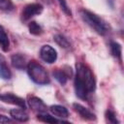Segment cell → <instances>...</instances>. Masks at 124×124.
<instances>
[{"instance_id": "cell-1", "label": "cell", "mask_w": 124, "mask_h": 124, "mask_svg": "<svg viewBox=\"0 0 124 124\" xmlns=\"http://www.w3.org/2000/svg\"><path fill=\"white\" fill-rule=\"evenodd\" d=\"M77 73L75 78L76 95L82 100H86L88 95L95 91L96 80L91 70L82 63H77Z\"/></svg>"}, {"instance_id": "cell-2", "label": "cell", "mask_w": 124, "mask_h": 124, "mask_svg": "<svg viewBox=\"0 0 124 124\" xmlns=\"http://www.w3.org/2000/svg\"><path fill=\"white\" fill-rule=\"evenodd\" d=\"M79 15H80L82 20L99 35H106L109 31L108 23L105 19H103L102 17L97 16L96 14H94L88 10L81 9L79 11Z\"/></svg>"}, {"instance_id": "cell-3", "label": "cell", "mask_w": 124, "mask_h": 124, "mask_svg": "<svg viewBox=\"0 0 124 124\" xmlns=\"http://www.w3.org/2000/svg\"><path fill=\"white\" fill-rule=\"evenodd\" d=\"M26 69H27L28 76L35 83L40 85H45L49 83L50 79H49L48 74L46 73V69L38 62L34 60L28 62Z\"/></svg>"}, {"instance_id": "cell-4", "label": "cell", "mask_w": 124, "mask_h": 124, "mask_svg": "<svg viewBox=\"0 0 124 124\" xmlns=\"http://www.w3.org/2000/svg\"><path fill=\"white\" fill-rule=\"evenodd\" d=\"M43 9H44L43 6L39 3H31V4L26 5L21 11V15H20L21 21L25 22L29 20L31 17H33L34 16L40 15L43 12Z\"/></svg>"}, {"instance_id": "cell-5", "label": "cell", "mask_w": 124, "mask_h": 124, "mask_svg": "<svg viewBox=\"0 0 124 124\" xmlns=\"http://www.w3.org/2000/svg\"><path fill=\"white\" fill-rule=\"evenodd\" d=\"M40 56H41L42 60H44L45 62H46L48 64H51V63H54L56 61L57 52L51 46L45 45L40 49Z\"/></svg>"}, {"instance_id": "cell-6", "label": "cell", "mask_w": 124, "mask_h": 124, "mask_svg": "<svg viewBox=\"0 0 124 124\" xmlns=\"http://www.w3.org/2000/svg\"><path fill=\"white\" fill-rule=\"evenodd\" d=\"M0 100L3 101L4 103L16 105V106L19 107L20 108H23V109L26 108L25 101L21 97L16 96L13 93H0Z\"/></svg>"}, {"instance_id": "cell-7", "label": "cell", "mask_w": 124, "mask_h": 124, "mask_svg": "<svg viewBox=\"0 0 124 124\" xmlns=\"http://www.w3.org/2000/svg\"><path fill=\"white\" fill-rule=\"evenodd\" d=\"M28 105L29 107L34 110L37 111L39 113H43V112H46V104L43 102V100H41L40 98L36 97V96H31L28 98Z\"/></svg>"}, {"instance_id": "cell-8", "label": "cell", "mask_w": 124, "mask_h": 124, "mask_svg": "<svg viewBox=\"0 0 124 124\" xmlns=\"http://www.w3.org/2000/svg\"><path fill=\"white\" fill-rule=\"evenodd\" d=\"M73 108L83 119H86V120H95L96 119V115L91 110H89L87 108L83 107L82 105L75 103L73 105Z\"/></svg>"}, {"instance_id": "cell-9", "label": "cell", "mask_w": 124, "mask_h": 124, "mask_svg": "<svg viewBox=\"0 0 124 124\" xmlns=\"http://www.w3.org/2000/svg\"><path fill=\"white\" fill-rule=\"evenodd\" d=\"M11 62L14 68L17 69V70H23L27 67V61L24 55L20 54V53H15L12 55L11 57Z\"/></svg>"}, {"instance_id": "cell-10", "label": "cell", "mask_w": 124, "mask_h": 124, "mask_svg": "<svg viewBox=\"0 0 124 124\" xmlns=\"http://www.w3.org/2000/svg\"><path fill=\"white\" fill-rule=\"evenodd\" d=\"M0 78L3 79H10L12 78V72L7 64L5 57L0 53Z\"/></svg>"}, {"instance_id": "cell-11", "label": "cell", "mask_w": 124, "mask_h": 124, "mask_svg": "<svg viewBox=\"0 0 124 124\" xmlns=\"http://www.w3.org/2000/svg\"><path fill=\"white\" fill-rule=\"evenodd\" d=\"M10 115H11V117L13 119H15L16 121H19V122H26L29 119L28 113L23 108L22 109L13 108V109L10 110Z\"/></svg>"}, {"instance_id": "cell-12", "label": "cell", "mask_w": 124, "mask_h": 124, "mask_svg": "<svg viewBox=\"0 0 124 124\" xmlns=\"http://www.w3.org/2000/svg\"><path fill=\"white\" fill-rule=\"evenodd\" d=\"M49 110L54 116H56L58 118H66L69 115L68 109L65 107L60 106V105H52V106H50Z\"/></svg>"}, {"instance_id": "cell-13", "label": "cell", "mask_w": 124, "mask_h": 124, "mask_svg": "<svg viewBox=\"0 0 124 124\" xmlns=\"http://www.w3.org/2000/svg\"><path fill=\"white\" fill-rule=\"evenodd\" d=\"M72 72H66L65 70H62V69H57L55 71H53L52 75L54 77V78L61 84V85H65L68 78H69V76H71Z\"/></svg>"}, {"instance_id": "cell-14", "label": "cell", "mask_w": 124, "mask_h": 124, "mask_svg": "<svg viewBox=\"0 0 124 124\" xmlns=\"http://www.w3.org/2000/svg\"><path fill=\"white\" fill-rule=\"evenodd\" d=\"M0 46L4 51H8L9 46H10L9 37H8L6 31L4 30L3 26H1V25H0Z\"/></svg>"}, {"instance_id": "cell-15", "label": "cell", "mask_w": 124, "mask_h": 124, "mask_svg": "<svg viewBox=\"0 0 124 124\" xmlns=\"http://www.w3.org/2000/svg\"><path fill=\"white\" fill-rule=\"evenodd\" d=\"M53 40H54V42H55L60 47H63V48H66V49L71 48V44H70V42H69L68 39H67L66 37H64L63 35H61V34H56V35L53 37Z\"/></svg>"}, {"instance_id": "cell-16", "label": "cell", "mask_w": 124, "mask_h": 124, "mask_svg": "<svg viewBox=\"0 0 124 124\" xmlns=\"http://www.w3.org/2000/svg\"><path fill=\"white\" fill-rule=\"evenodd\" d=\"M109 48H110V53L112 54L113 57L121 60V45L117 42H114V41H111L109 43Z\"/></svg>"}, {"instance_id": "cell-17", "label": "cell", "mask_w": 124, "mask_h": 124, "mask_svg": "<svg viewBox=\"0 0 124 124\" xmlns=\"http://www.w3.org/2000/svg\"><path fill=\"white\" fill-rule=\"evenodd\" d=\"M37 119L42 121V122H46V123H59V122H65L63 120H58L57 118H55L54 116H51L46 112L43 113H39L37 115Z\"/></svg>"}, {"instance_id": "cell-18", "label": "cell", "mask_w": 124, "mask_h": 124, "mask_svg": "<svg viewBox=\"0 0 124 124\" xmlns=\"http://www.w3.org/2000/svg\"><path fill=\"white\" fill-rule=\"evenodd\" d=\"M28 29H29V32L32 34V35H35V36H38V35H41L43 33V28L42 26L37 23L36 21H31L29 22L28 24Z\"/></svg>"}, {"instance_id": "cell-19", "label": "cell", "mask_w": 124, "mask_h": 124, "mask_svg": "<svg viewBox=\"0 0 124 124\" xmlns=\"http://www.w3.org/2000/svg\"><path fill=\"white\" fill-rule=\"evenodd\" d=\"M15 9L12 0H0V10L3 12H11Z\"/></svg>"}, {"instance_id": "cell-20", "label": "cell", "mask_w": 124, "mask_h": 124, "mask_svg": "<svg viewBox=\"0 0 124 124\" xmlns=\"http://www.w3.org/2000/svg\"><path fill=\"white\" fill-rule=\"evenodd\" d=\"M105 116H106V119H107L109 123H112V124H117V123H119V121H118L117 118H116V114L114 113V111H112V110H110V109H108V110L106 111Z\"/></svg>"}, {"instance_id": "cell-21", "label": "cell", "mask_w": 124, "mask_h": 124, "mask_svg": "<svg viewBox=\"0 0 124 124\" xmlns=\"http://www.w3.org/2000/svg\"><path fill=\"white\" fill-rule=\"evenodd\" d=\"M57 1H58L59 5H60V7H61V10H62L66 15L72 16V12H71L70 8L68 7V5H67V3H66V0H57Z\"/></svg>"}, {"instance_id": "cell-22", "label": "cell", "mask_w": 124, "mask_h": 124, "mask_svg": "<svg viewBox=\"0 0 124 124\" xmlns=\"http://www.w3.org/2000/svg\"><path fill=\"white\" fill-rule=\"evenodd\" d=\"M10 122H12V119H10L9 117L3 114H0V123H10Z\"/></svg>"}]
</instances>
